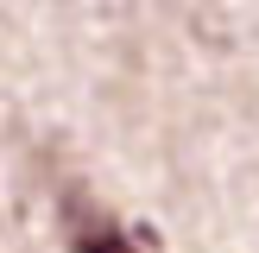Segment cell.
Here are the masks:
<instances>
[{
	"mask_svg": "<svg viewBox=\"0 0 259 253\" xmlns=\"http://www.w3.org/2000/svg\"><path fill=\"white\" fill-rule=\"evenodd\" d=\"M57 222H63L70 253H139V240L126 234L89 190H63V196H57Z\"/></svg>",
	"mask_w": 259,
	"mask_h": 253,
	"instance_id": "6da1fadb",
	"label": "cell"
}]
</instances>
